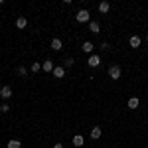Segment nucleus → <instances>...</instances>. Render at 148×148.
Segmentation results:
<instances>
[{"label": "nucleus", "mask_w": 148, "mask_h": 148, "mask_svg": "<svg viewBox=\"0 0 148 148\" xmlns=\"http://www.w3.org/2000/svg\"><path fill=\"white\" fill-rule=\"evenodd\" d=\"M75 20L81 22V24L91 22V14H89V10H79V12H77V16H75Z\"/></svg>", "instance_id": "1"}, {"label": "nucleus", "mask_w": 148, "mask_h": 148, "mask_svg": "<svg viewBox=\"0 0 148 148\" xmlns=\"http://www.w3.org/2000/svg\"><path fill=\"white\" fill-rule=\"evenodd\" d=\"M42 69H44V71H49V73H53V61H49V59L44 61V63H42Z\"/></svg>", "instance_id": "8"}, {"label": "nucleus", "mask_w": 148, "mask_h": 148, "mask_svg": "<svg viewBox=\"0 0 148 148\" xmlns=\"http://www.w3.org/2000/svg\"><path fill=\"white\" fill-rule=\"evenodd\" d=\"M32 71H34V73H38V71H40V69H42V63H32Z\"/></svg>", "instance_id": "17"}, {"label": "nucleus", "mask_w": 148, "mask_h": 148, "mask_svg": "<svg viewBox=\"0 0 148 148\" xmlns=\"http://www.w3.org/2000/svg\"><path fill=\"white\" fill-rule=\"evenodd\" d=\"M89 30H91V34H99V32H101L99 22H89Z\"/></svg>", "instance_id": "6"}, {"label": "nucleus", "mask_w": 148, "mask_h": 148, "mask_svg": "<svg viewBox=\"0 0 148 148\" xmlns=\"http://www.w3.org/2000/svg\"><path fill=\"white\" fill-rule=\"evenodd\" d=\"M83 144H85V138L81 136V134H75V136H73V146L81 148V146H83Z\"/></svg>", "instance_id": "5"}, {"label": "nucleus", "mask_w": 148, "mask_h": 148, "mask_svg": "<svg viewBox=\"0 0 148 148\" xmlns=\"http://www.w3.org/2000/svg\"><path fill=\"white\" fill-rule=\"evenodd\" d=\"M121 75H123V71H121L119 65H111L109 67V77L111 79H121Z\"/></svg>", "instance_id": "2"}, {"label": "nucleus", "mask_w": 148, "mask_h": 148, "mask_svg": "<svg viewBox=\"0 0 148 148\" xmlns=\"http://www.w3.org/2000/svg\"><path fill=\"white\" fill-rule=\"evenodd\" d=\"M0 97H2V99H10V97H12V87L4 85V87L0 89Z\"/></svg>", "instance_id": "3"}, {"label": "nucleus", "mask_w": 148, "mask_h": 148, "mask_svg": "<svg viewBox=\"0 0 148 148\" xmlns=\"http://www.w3.org/2000/svg\"><path fill=\"white\" fill-rule=\"evenodd\" d=\"M91 138H101V126H93V130H91Z\"/></svg>", "instance_id": "12"}, {"label": "nucleus", "mask_w": 148, "mask_h": 148, "mask_svg": "<svg viewBox=\"0 0 148 148\" xmlns=\"http://www.w3.org/2000/svg\"><path fill=\"white\" fill-rule=\"evenodd\" d=\"M26 26H28V20H26L24 16H20V18L16 20V28H20V30H24Z\"/></svg>", "instance_id": "9"}, {"label": "nucleus", "mask_w": 148, "mask_h": 148, "mask_svg": "<svg viewBox=\"0 0 148 148\" xmlns=\"http://www.w3.org/2000/svg\"><path fill=\"white\" fill-rule=\"evenodd\" d=\"M8 111H10L8 105H0V113H8Z\"/></svg>", "instance_id": "19"}, {"label": "nucleus", "mask_w": 148, "mask_h": 148, "mask_svg": "<svg viewBox=\"0 0 148 148\" xmlns=\"http://www.w3.org/2000/svg\"><path fill=\"white\" fill-rule=\"evenodd\" d=\"M18 73H20V75H22V77H24V75L28 73V71H26V67H18Z\"/></svg>", "instance_id": "20"}, {"label": "nucleus", "mask_w": 148, "mask_h": 148, "mask_svg": "<svg viewBox=\"0 0 148 148\" xmlns=\"http://www.w3.org/2000/svg\"><path fill=\"white\" fill-rule=\"evenodd\" d=\"M61 46H63V44H61V40H59V38H53V40H51V47H53L56 51H59Z\"/></svg>", "instance_id": "11"}, {"label": "nucleus", "mask_w": 148, "mask_h": 148, "mask_svg": "<svg viewBox=\"0 0 148 148\" xmlns=\"http://www.w3.org/2000/svg\"><path fill=\"white\" fill-rule=\"evenodd\" d=\"M63 63H65V67H71V65H73V57H65Z\"/></svg>", "instance_id": "18"}, {"label": "nucleus", "mask_w": 148, "mask_h": 148, "mask_svg": "<svg viewBox=\"0 0 148 148\" xmlns=\"http://www.w3.org/2000/svg\"><path fill=\"white\" fill-rule=\"evenodd\" d=\"M109 10H111V4H109V2H101V4H99V12H101V14H107Z\"/></svg>", "instance_id": "10"}, {"label": "nucleus", "mask_w": 148, "mask_h": 148, "mask_svg": "<svg viewBox=\"0 0 148 148\" xmlns=\"http://www.w3.org/2000/svg\"><path fill=\"white\" fill-rule=\"evenodd\" d=\"M6 146H8V148H20V146H22V142H20L18 138H12V140L8 142V144H6Z\"/></svg>", "instance_id": "15"}, {"label": "nucleus", "mask_w": 148, "mask_h": 148, "mask_svg": "<svg viewBox=\"0 0 148 148\" xmlns=\"http://www.w3.org/2000/svg\"><path fill=\"white\" fill-rule=\"evenodd\" d=\"M128 44H130V47H140V38L138 36H130Z\"/></svg>", "instance_id": "7"}, {"label": "nucleus", "mask_w": 148, "mask_h": 148, "mask_svg": "<svg viewBox=\"0 0 148 148\" xmlns=\"http://www.w3.org/2000/svg\"><path fill=\"white\" fill-rule=\"evenodd\" d=\"M146 40H148V36H146Z\"/></svg>", "instance_id": "22"}, {"label": "nucleus", "mask_w": 148, "mask_h": 148, "mask_svg": "<svg viewBox=\"0 0 148 148\" xmlns=\"http://www.w3.org/2000/svg\"><path fill=\"white\" fill-rule=\"evenodd\" d=\"M81 49H83L85 53H91V51H93V44H91V42H85V44L81 46Z\"/></svg>", "instance_id": "16"}, {"label": "nucleus", "mask_w": 148, "mask_h": 148, "mask_svg": "<svg viewBox=\"0 0 148 148\" xmlns=\"http://www.w3.org/2000/svg\"><path fill=\"white\" fill-rule=\"evenodd\" d=\"M87 63H89V67H99V65H101V57L99 56H91Z\"/></svg>", "instance_id": "4"}, {"label": "nucleus", "mask_w": 148, "mask_h": 148, "mask_svg": "<svg viewBox=\"0 0 148 148\" xmlns=\"http://www.w3.org/2000/svg\"><path fill=\"white\" fill-rule=\"evenodd\" d=\"M53 148H63V144H59V142H56V144H53Z\"/></svg>", "instance_id": "21"}, {"label": "nucleus", "mask_w": 148, "mask_h": 148, "mask_svg": "<svg viewBox=\"0 0 148 148\" xmlns=\"http://www.w3.org/2000/svg\"><path fill=\"white\" fill-rule=\"evenodd\" d=\"M138 103H140V101H138L136 97H130L126 105H128V109H136V107H138Z\"/></svg>", "instance_id": "14"}, {"label": "nucleus", "mask_w": 148, "mask_h": 148, "mask_svg": "<svg viewBox=\"0 0 148 148\" xmlns=\"http://www.w3.org/2000/svg\"><path fill=\"white\" fill-rule=\"evenodd\" d=\"M53 75H56L57 79H61V77L65 75V69L63 67H53Z\"/></svg>", "instance_id": "13"}]
</instances>
